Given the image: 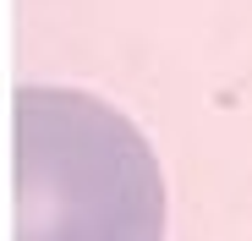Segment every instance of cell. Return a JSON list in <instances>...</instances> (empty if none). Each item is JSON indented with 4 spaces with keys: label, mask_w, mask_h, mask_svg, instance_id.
Wrapping results in <instances>:
<instances>
[{
    "label": "cell",
    "mask_w": 252,
    "mask_h": 241,
    "mask_svg": "<svg viewBox=\"0 0 252 241\" xmlns=\"http://www.w3.org/2000/svg\"><path fill=\"white\" fill-rule=\"evenodd\" d=\"M17 241H164V176L115 104L77 88L11 99Z\"/></svg>",
    "instance_id": "1"
}]
</instances>
